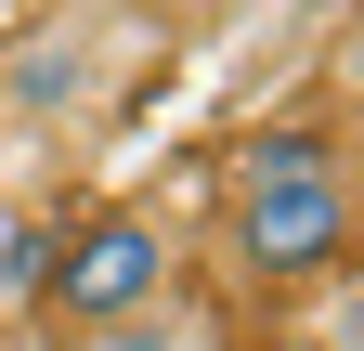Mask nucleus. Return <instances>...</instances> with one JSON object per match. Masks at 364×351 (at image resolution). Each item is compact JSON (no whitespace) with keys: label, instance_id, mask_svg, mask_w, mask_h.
I'll return each instance as SVG.
<instances>
[{"label":"nucleus","instance_id":"nucleus-1","mask_svg":"<svg viewBox=\"0 0 364 351\" xmlns=\"http://www.w3.org/2000/svg\"><path fill=\"white\" fill-rule=\"evenodd\" d=\"M208 222H221L235 286L299 299V286H326L364 247V169L326 144V130H247V144L221 156V208Z\"/></svg>","mask_w":364,"mask_h":351},{"label":"nucleus","instance_id":"nucleus-2","mask_svg":"<svg viewBox=\"0 0 364 351\" xmlns=\"http://www.w3.org/2000/svg\"><path fill=\"white\" fill-rule=\"evenodd\" d=\"M156 53V26L130 14V0H65L53 26H26L14 39V65H0V104H14L26 130H91L117 92H130V65Z\"/></svg>","mask_w":364,"mask_h":351},{"label":"nucleus","instance_id":"nucleus-3","mask_svg":"<svg viewBox=\"0 0 364 351\" xmlns=\"http://www.w3.org/2000/svg\"><path fill=\"white\" fill-rule=\"evenodd\" d=\"M39 299H53L65 338H105V325H130V313H156V299H182V234L156 222V208H91V222L53 247Z\"/></svg>","mask_w":364,"mask_h":351},{"label":"nucleus","instance_id":"nucleus-4","mask_svg":"<svg viewBox=\"0 0 364 351\" xmlns=\"http://www.w3.org/2000/svg\"><path fill=\"white\" fill-rule=\"evenodd\" d=\"M78 351H221V313H208L196 286H182V299H156V313H130V325L78 338Z\"/></svg>","mask_w":364,"mask_h":351},{"label":"nucleus","instance_id":"nucleus-5","mask_svg":"<svg viewBox=\"0 0 364 351\" xmlns=\"http://www.w3.org/2000/svg\"><path fill=\"white\" fill-rule=\"evenodd\" d=\"M326 104H338V117L364 130V14H351V26L326 39Z\"/></svg>","mask_w":364,"mask_h":351},{"label":"nucleus","instance_id":"nucleus-6","mask_svg":"<svg viewBox=\"0 0 364 351\" xmlns=\"http://www.w3.org/2000/svg\"><path fill=\"white\" fill-rule=\"evenodd\" d=\"M169 14H247V0H169Z\"/></svg>","mask_w":364,"mask_h":351}]
</instances>
